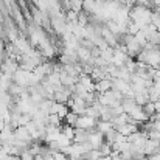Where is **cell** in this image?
I'll list each match as a JSON object with an SVG mask.
<instances>
[{
  "instance_id": "obj_1",
  "label": "cell",
  "mask_w": 160,
  "mask_h": 160,
  "mask_svg": "<svg viewBox=\"0 0 160 160\" xmlns=\"http://www.w3.org/2000/svg\"><path fill=\"white\" fill-rule=\"evenodd\" d=\"M97 121H98V118H93V117H89V115L84 113V115H79V117H78L75 128L86 129V131H92V129H95Z\"/></svg>"
}]
</instances>
